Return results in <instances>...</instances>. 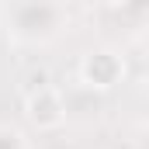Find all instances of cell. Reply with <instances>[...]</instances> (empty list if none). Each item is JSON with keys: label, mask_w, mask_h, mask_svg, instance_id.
<instances>
[{"label": "cell", "mask_w": 149, "mask_h": 149, "mask_svg": "<svg viewBox=\"0 0 149 149\" xmlns=\"http://www.w3.org/2000/svg\"><path fill=\"white\" fill-rule=\"evenodd\" d=\"M28 114H31V121L35 125H59L63 121V104H59V97H56V90H38L35 97L28 101Z\"/></svg>", "instance_id": "1"}, {"label": "cell", "mask_w": 149, "mask_h": 149, "mask_svg": "<svg viewBox=\"0 0 149 149\" xmlns=\"http://www.w3.org/2000/svg\"><path fill=\"white\" fill-rule=\"evenodd\" d=\"M0 149H21V135L10 128H0Z\"/></svg>", "instance_id": "2"}]
</instances>
